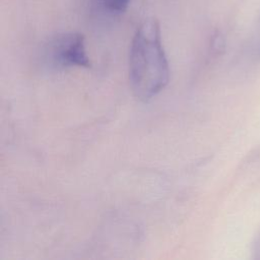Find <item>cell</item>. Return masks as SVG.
Here are the masks:
<instances>
[{
	"mask_svg": "<svg viewBox=\"0 0 260 260\" xmlns=\"http://www.w3.org/2000/svg\"><path fill=\"white\" fill-rule=\"evenodd\" d=\"M131 1L132 0H100L102 7L106 11L114 14L123 13L126 11Z\"/></svg>",
	"mask_w": 260,
	"mask_h": 260,
	"instance_id": "obj_3",
	"label": "cell"
},
{
	"mask_svg": "<svg viewBox=\"0 0 260 260\" xmlns=\"http://www.w3.org/2000/svg\"><path fill=\"white\" fill-rule=\"evenodd\" d=\"M46 60L51 67H89L85 40L80 32H66L53 39L46 50Z\"/></svg>",
	"mask_w": 260,
	"mask_h": 260,
	"instance_id": "obj_2",
	"label": "cell"
},
{
	"mask_svg": "<svg viewBox=\"0 0 260 260\" xmlns=\"http://www.w3.org/2000/svg\"><path fill=\"white\" fill-rule=\"evenodd\" d=\"M170 69L155 18L145 19L136 29L129 52V80L133 93L149 101L169 82Z\"/></svg>",
	"mask_w": 260,
	"mask_h": 260,
	"instance_id": "obj_1",
	"label": "cell"
}]
</instances>
